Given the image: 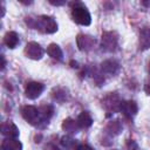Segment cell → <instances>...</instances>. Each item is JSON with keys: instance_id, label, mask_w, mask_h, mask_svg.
I'll return each mask as SVG.
<instances>
[{"instance_id": "cell-1", "label": "cell", "mask_w": 150, "mask_h": 150, "mask_svg": "<svg viewBox=\"0 0 150 150\" xmlns=\"http://www.w3.org/2000/svg\"><path fill=\"white\" fill-rule=\"evenodd\" d=\"M71 18L76 23L81 26H89L91 23V15L87 7L81 2L71 4Z\"/></svg>"}, {"instance_id": "cell-2", "label": "cell", "mask_w": 150, "mask_h": 150, "mask_svg": "<svg viewBox=\"0 0 150 150\" xmlns=\"http://www.w3.org/2000/svg\"><path fill=\"white\" fill-rule=\"evenodd\" d=\"M35 22H36L35 28L42 30L43 33L53 34V33H55V32L57 30V23H56V21L54 20V18H52V16L41 15V16L36 18Z\"/></svg>"}, {"instance_id": "cell-3", "label": "cell", "mask_w": 150, "mask_h": 150, "mask_svg": "<svg viewBox=\"0 0 150 150\" xmlns=\"http://www.w3.org/2000/svg\"><path fill=\"white\" fill-rule=\"evenodd\" d=\"M21 114H22V117H23L29 124H32V125H34V127H38V125L42 122L41 114H40V109H38V108L34 107V105H25V107H22Z\"/></svg>"}, {"instance_id": "cell-4", "label": "cell", "mask_w": 150, "mask_h": 150, "mask_svg": "<svg viewBox=\"0 0 150 150\" xmlns=\"http://www.w3.org/2000/svg\"><path fill=\"white\" fill-rule=\"evenodd\" d=\"M118 45V35L115 32H104L101 38V47L104 52H115Z\"/></svg>"}, {"instance_id": "cell-5", "label": "cell", "mask_w": 150, "mask_h": 150, "mask_svg": "<svg viewBox=\"0 0 150 150\" xmlns=\"http://www.w3.org/2000/svg\"><path fill=\"white\" fill-rule=\"evenodd\" d=\"M25 54L28 59H32V60H40L42 59L43 54H45V50L43 48L35 41H30L26 45L25 47Z\"/></svg>"}, {"instance_id": "cell-6", "label": "cell", "mask_w": 150, "mask_h": 150, "mask_svg": "<svg viewBox=\"0 0 150 150\" xmlns=\"http://www.w3.org/2000/svg\"><path fill=\"white\" fill-rule=\"evenodd\" d=\"M43 90H45V86L42 83L36 82V81H32V82H28L26 84L25 95L29 100H35L42 94Z\"/></svg>"}, {"instance_id": "cell-7", "label": "cell", "mask_w": 150, "mask_h": 150, "mask_svg": "<svg viewBox=\"0 0 150 150\" xmlns=\"http://www.w3.org/2000/svg\"><path fill=\"white\" fill-rule=\"evenodd\" d=\"M120 110L123 112V115L128 118H131L132 116H135L138 111V105L135 101L129 100V101H122L121 103V108Z\"/></svg>"}, {"instance_id": "cell-8", "label": "cell", "mask_w": 150, "mask_h": 150, "mask_svg": "<svg viewBox=\"0 0 150 150\" xmlns=\"http://www.w3.org/2000/svg\"><path fill=\"white\" fill-rule=\"evenodd\" d=\"M1 134L6 138H16L19 136V129L12 121H6L1 124Z\"/></svg>"}, {"instance_id": "cell-9", "label": "cell", "mask_w": 150, "mask_h": 150, "mask_svg": "<svg viewBox=\"0 0 150 150\" xmlns=\"http://www.w3.org/2000/svg\"><path fill=\"white\" fill-rule=\"evenodd\" d=\"M101 70L104 74H109V75H115L117 74V71L120 70V63L114 60V59H108L104 60L101 63Z\"/></svg>"}, {"instance_id": "cell-10", "label": "cell", "mask_w": 150, "mask_h": 150, "mask_svg": "<svg viewBox=\"0 0 150 150\" xmlns=\"http://www.w3.org/2000/svg\"><path fill=\"white\" fill-rule=\"evenodd\" d=\"M104 103V107L108 109V110H112V111H116V110H120L121 108V103L122 101H120L118 96L115 94V93H110L103 101Z\"/></svg>"}, {"instance_id": "cell-11", "label": "cell", "mask_w": 150, "mask_h": 150, "mask_svg": "<svg viewBox=\"0 0 150 150\" xmlns=\"http://www.w3.org/2000/svg\"><path fill=\"white\" fill-rule=\"evenodd\" d=\"M149 48H150V28L144 27L139 32L138 49L139 50H146Z\"/></svg>"}, {"instance_id": "cell-12", "label": "cell", "mask_w": 150, "mask_h": 150, "mask_svg": "<svg viewBox=\"0 0 150 150\" xmlns=\"http://www.w3.org/2000/svg\"><path fill=\"white\" fill-rule=\"evenodd\" d=\"M76 42H77V47L80 50H89L94 46L95 40L89 35L79 34L76 38Z\"/></svg>"}, {"instance_id": "cell-13", "label": "cell", "mask_w": 150, "mask_h": 150, "mask_svg": "<svg viewBox=\"0 0 150 150\" xmlns=\"http://www.w3.org/2000/svg\"><path fill=\"white\" fill-rule=\"evenodd\" d=\"M1 150H22V143L16 138H5L1 143Z\"/></svg>"}, {"instance_id": "cell-14", "label": "cell", "mask_w": 150, "mask_h": 150, "mask_svg": "<svg viewBox=\"0 0 150 150\" xmlns=\"http://www.w3.org/2000/svg\"><path fill=\"white\" fill-rule=\"evenodd\" d=\"M4 43L9 48V49H13L15 48L18 45H19V35L16 34V32H7L4 36Z\"/></svg>"}, {"instance_id": "cell-15", "label": "cell", "mask_w": 150, "mask_h": 150, "mask_svg": "<svg viewBox=\"0 0 150 150\" xmlns=\"http://www.w3.org/2000/svg\"><path fill=\"white\" fill-rule=\"evenodd\" d=\"M76 122H77V125L80 127V129H86V128H89L93 124V118H91V116L88 111H82L77 116Z\"/></svg>"}, {"instance_id": "cell-16", "label": "cell", "mask_w": 150, "mask_h": 150, "mask_svg": "<svg viewBox=\"0 0 150 150\" xmlns=\"http://www.w3.org/2000/svg\"><path fill=\"white\" fill-rule=\"evenodd\" d=\"M47 54H48L50 57H53V59H55V60H59V61H61L62 57H63L62 49H61L60 46L56 45V43H50V45L47 47Z\"/></svg>"}, {"instance_id": "cell-17", "label": "cell", "mask_w": 150, "mask_h": 150, "mask_svg": "<svg viewBox=\"0 0 150 150\" xmlns=\"http://www.w3.org/2000/svg\"><path fill=\"white\" fill-rule=\"evenodd\" d=\"M62 129L69 134H75L79 131L80 127L77 125V122L73 118H66L62 123Z\"/></svg>"}, {"instance_id": "cell-18", "label": "cell", "mask_w": 150, "mask_h": 150, "mask_svg": "<svg viewBox=\"0 0 150 150\" xmlns=\"http://www.w3.org/2000/svg\"><path fill=\"white\" fill-rule=\"evenodd\" d=\"M40 114H41V118H42V122H47L49 121V118L52 117L53 115V107L52 105H43L41 109H40Z\"/></svg>"}, {"instance_id": "cell-19", "label": "cell", "mask_w": 150, "mask_h": 150, "mask_svg": "<svg viewBox=\"0 0 150 150\" xmlns=\"http://www.w3.org/2000/svg\"><path fill=\"white\" fill-rule=\"evenodd\" d=\"M61 145L66 149H71L76 146V141L74 138H71L70 136H63L61 138Z\"/></svg>"}, {"instance_id": "cell-20", "label": "cell", "mask_w": 150, "mask_h": 150, "mask_svg": "<svg viewBox=\"0 0 150 150\" xmlns=\"http://www.w3.org/2000/svg\"><path fill=\"white\" fill-rule=\"evenodd\" d=\"M108 129H109V130H111V134H112V135H117V134L121 131L122 127H121V124H120V122H118V121H114V122L109 123Z\"/></svg>"}, {"instance_id": "cell-21", "label": "cell", "mask_w": 150, "mask_h": 150, "mask_svg": "<svg viewBox=\"0 0 150 150\" xmlns=\"http://www.w3.org/2000/svg\"><path fill=\"white\" fill-rule=\"evenodd\" d=\"M74 150H94V149L88 144H77L74 148Z\"/></svg>"}, {"instance_id": "cell-22", "label": "cell", "mask_w": 150, "mask_h": 150, "mask_svg": "<svg viewBox=\"0 0 150 150\" xmlns=\"http://www.w3.org/2000/svg\"><path fill=\"white\" fill-rule=\"evenodd\" d=\"M144 91L146 95L150 96V80H148L145 83H144Z\"/></svg>"}, {"instance_id": "cell-23", "label": "cell", "mask_w": 150, "mask_h": 150, "mask_svg": "<svg viewBox=\"0 0 150 150\" xmlns=\"http://www.w3.org/2000/svg\"><path fill=\"white\" fill-rule=\"evenodd\" d=\"M128 146H129V150H138V146L134 141H129Z\"/></svg>"}, {"instance_id": "cell-24", "label": "cell", "mask_w": 150, "mask_h": 150, "mask_svg": "<svg viewBox=\"0 0 150 150\" xmlns=\"http://www.w3.org/2000/svg\"><path fill=\"white\" fill-rule=\"evenodd\" d=\"M49 2L54 6H62V5L66 4V1H53V0H49Z\"/></svg>"}, {"instance_id": "cell-25", "label": "cell", "mask_w": 150, "mask_h": 150, "mask_svg": "<svg viewBox=\"0 0 150 150\" xmlns=\"http://www.w3.org/2000/svg\"><path fill=\"white\" fill-rule=\"evenodd\" d=\"M1 60H2V63H1V69H4V68H5V66H6V60H5V56H4V55H1Z\"/></svg>"}, {"instance_id": "cell-26", "label": "cell", "mask_w": 150, "mask_h": 150, "mask_svg": "<svg viewBox=\"0 0 150 150\" xmlns=\"http://www.w3.org/2000/svg\"><path fill=\"white\" fill-rule=\"evenodd\" d=\"M70 64H71L73 68H77V62H76V61H75V62H74V61H70Z\"/></svg>"}, {"instance_id": "cell-27", "label": "cell", "mask_w": 150, "mask_h": 150, "mask_svg": "<svg viewBox=\"0 0 150 150\" xmlns=\"http://www.w3.org/2000/svg\"><path fill=\"white\" fill-rule=\"evenodd\" d=\"M52 150H62V149H60V148H57V146H53Z\"/></svg>"}, {"instance_id": "cell-28", "label": "cell", "mask_w": 150, "mask_h": 150, "mask_svg": "<svg viewBox=\"0 0 150 150\" xmlns=\"http://www.w3.org/2000/svg\"><path fill=\"white\" fill-rule=\"evenodd\" d=\"M148 71H149V74H150V62L148 63Z\"/></svg>"}]
</instances>
